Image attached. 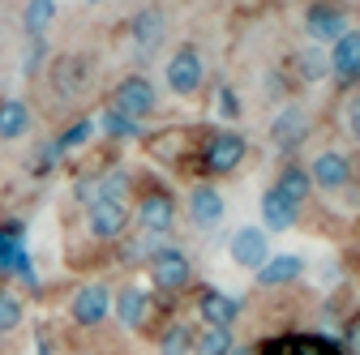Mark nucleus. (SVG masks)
<instances>
[{
    "mask_svg": "<svg viewBox=\"0 0 360 355\" xmlns=\"http://www.w3.org/2000/svg\"><path fill=\"white\" fill-rule=\"evenodd\" d=\"M150 279H155L163 291H180V287H189V279H193V265H189V257L180 253V248H172V244H159V248L150 253Z\"/></svg>",
    "mask_w": 360,
    "mask_h": 355,
    "instance_id": "obj_1",
    "label": "nucleus"
},
{
    "mask_svg": "<svg viewBox=\"0 0 360 355\" xmlns=\"http://www.w3.org/2000/svg\"><path fill=\"white\" fill-rule=\"evenodd\" d=\"M155 103H159V95H155V86H150L146 77H124V81L116 86V95H112V112H120V116H129V120L150 116Z\"/></svg>",
    "mask_w": 360,
    "mask_h": 355,
    "instance_id": "obj_2",
    "label": "nucleus"
},
{
    "mask_svg": "<svg viewBox=\"0 0 360 355\" xmlns=\"http://www.w3.org/2000/svg\"><path fill=\"white\" fill-rule=\"evenodd\" d=\"M245 138L240 133H214V138L206 142V171L210 175H228L245 163Z\"/></svg>",
    "mask_w": 360,
    "mask_h": 355,
    "instance_id": "obj_3",
    "label": "nucleus"
},
{
    "mask_svg": "<svg viewBox=\"0 0 360 355\" xmlns=\"http://www.w3.org/2000/svg\"><path fill=\"white\" fill-rule=\"evenodd\" d=\"M202 77H206V69H202L198 48H180L167 60V86H172L176 95H198L202 91Z\"/></svg>",
    "mask_w": 360,
    "mask_h": 355,
    "instance_id": "obj_4",
    "label": "nucleus"
},
{
    "mask_svg": "<svg viewBox=\"0 0 360 355\" xmlns=\"http://www.w3.org/2000/svg\"><path fill=\"white\" fill-rule=\"evenodd\" d=\"M108 313H112V291H108L103 283L82 287V291L73 295V304H69V317H73L77 326H99Z\"/></svg>",
    "mask_w": 360,
    "mask_h": 355,
    "instance_id": "obj_5",
    "label": "nucleus"
},
{
    "mask_svg": "<svg viewBox=\"0 0 360 355\" xmlns=\"http://www.w3.org/2000/svg\"><path fill=\"white\" fill-rule=\"evenodd\" d=\"M86 73H90V60L86 56H77V52H69V56H56L52 60V91L60 95V99H77L82 95V86H86Z\"/></svg>",
    "mask_w": 360,
    "mask_h": 355,
    "instance_id": "obj_6",
    "label": "nucleus"
},
{
    "mask_svg": "<svg viewBox=\"0 0 360 355\" xmlns=\"http://www.w3.org/2000/svg\"><path fill=\"white\" fill-rule=\"evenodd\" d=\"M270 142L279 150H296L309 142V112L304 107H283L275 120H270Z\"/></svg>",
    "mask_w": 360,
    "mask_h": 355,
    "instance_id": "obj_7",
    "label": "nucleus"
},
{
    "mask_svg": "<svg viewBox=\"0 0 360 355\" xmlns=\"http://www.w3.org/2000/svg\"><path fill=\"white\" fill-rule=\"evenodd\" d=\"M129 34H133V43H138L142 52H155L159 43L167 39V13L159 5L138 9V13H133V22H129Z\"/></svg>",
    "mask_w": 360,
    "mask_h": 355,
    "instance_id": "obj_8",
    "label": "nucleus"
},
{
    "mask_svg": "<svg viewBox=\"0 0 360 355\" xmlns=\"http://www.w3.org/2000/svg\"><path fill=\"white\" fill-rule=\"evenodd\" d=\"M232 261L245 265V270H262V265L270 261V240H266V232L240 227V232L232 236Z\"/></svg>",
    "mask_w": 360,
    "mask_h": 355,
    "instance_id": "obj_9",
    "label": "nucleus"
},
{
    "mask_svg": "<svg viewBox=\"0 0 360 355\" xmlns=\"http://www.w3.org/2000/svg\"><path fill=\"white\" fill-rule=\"evenodd\" d=\"M86 223L99 240H116L129 227V210H124V201H95L86 210Z\"/></svg>",
    "mask_w": 360,
    "mask_h": 355,
    "instance_id": "obj_10",
    "label": "nucleus"
},
{
    "mask_svg": "<svg viewBox=\"0 0 360 355\" xmlns=\"http://www.w3.org/2000/svg\"><path fill=\"white\" fill-rule=\"evenodd\" d=\"M138 223L146 232H172L176 223V201L163 193V189H150L142 201H138Z\"/></svg>",
    "mask_w": 360,
    "mask_h": 355,
    "instance_id": "obj_11",
    "label": "nucleus"
},
{
    "mask_svg": "<svg viewBox=\"0 0 360 355\" xmlns=\"http://www.w3.org/2000/svg\"><path fill=\"white\" fill-rule=\"evenodd\" d=\"M330 60V73L343 77V81H356L360 77V30H343L335 39V52L326 56Z\"/></svg>",
    "mask_w": 360,
    "mask_h": 355,
    "instance_id": "obj_12",
    "label": "nucleus"
},
{
    "mask_svg": "<svg viewBox=\"0 0 360 355\" xmlns=\"http://www.w3.org/2000/svg\"><path fill=\"white\" fill-rule=\"evenodd\" d=\"M347 175H352V163H347L343 154L326 150V154L313 159V167H309V185H318V189H343Z\"/></svg>",
    "mask_w": 360,
    "mask_h": 355,
    "instance_id": "obj_13",
    "label": "nucleus"
},
{
    "mask_svg": "<svg viewBox=\"0 0 360 355\" xmlns=\"http://www.w3.org/2000/svg\"><path fill=\"white\" fill-rule=\"evenodd\" d=\"M304 26H309V34H313V39H339V34L347 30V18H343V9H339V5H326V0H318V5L309 9Z\"/></svg>",
    "mask_w": 360,
    "mask_h": 355,
    "instance_id": "obj_14",
    "label": "nucleus"
},
{
    "mask_svg": "<svg viewBox=\"0 0 360 355\" xmlns=\"http://www.w3.org/2000/svg\"><path fill=\"white\" fill-rule=\"evenodd\" d=\"M189 218H193L198 227H219V218H223V197H219V189L198 185V189L189 193Z\"/></svg>",
    "mask_w": 360,
    "mask_h": 355,
    "instance_id": "obj_15",
    "label": "nucleus"
},
{
    "mask_svg": "<svg viewBox=\"0 0 360 355\" xmlns=\"http://www.w3.org/2000/svg\"><path fill=\"white\" fill-rule=\"evenodd\" d=\"M146 313H150V295L146 291H138V287H120L116 291V317H120L124 330H138L146 321Z\"/></svg>",
    "mask_w": 360,
    "mask_h": 355,
    "instance_id": "obj_16",
    "label": "nucleus"
},
{
    "mask_svg": "<svg viewBox=\"0 0 360 355\" xmlns=\"http://www.w3.org/2000/svg\"><path fill=\"white\" fill-rule=\"evenodd\" d=\"M198 308H202L206 326H219V330H232V321H236V313H240L236 300H232V295H223V291H202Z\"/></svg>",
    "mask_w": 360,
    "mask_h": 355,
    "instance_id": "obj_17",
    "label": "nucleus"
},
{
    "mask_svg": "<svg viewBox=\"0 0 360 355\" xmlns=\"http://www.w3.org/2000/svg\"><path fill=\"white\" fill-rule=\"evenodd\" d=\"M262 223H266L270 232H288V227L296 223V206H292L279 189H266V197H262Z\"/></svg>",
    "mask_w": 360,
    "mask_h": 355,
    "instance_id": "obj_18",
    "label": "nucleus"
},
{
    "mask_svg": "<svg viewBox=\"0 0 360 355\" xmlns=\"http://www.w3.org/2000/svg\"><path fill=\"white\" fill-rule=\"evenodd\" d=\"M30 128V107L22 99H5L0 103V142H18Z\"/></svg>",
    "mask_w": 360,
    "mask_h": 355,
    "instance_id": "obj_19",
    "label": "nucleus"
},
{
    "mask_svg": "<svg viewBox=\"0 0 360 355\" xmlns=\"http://www.w3.org/2000/svg\"><path fill=\"white\" fill-rule=\"evenodd\" d=\"M300 270H304V265H300V257H270L266 265H262V270H257V283L262 287H283V283H292V279H300Z\"/></svg>",
    "mask_w": 360,
    "mask_h": 355,
    "instance_id": "obj_20",
    "label": "nucleus"
},
{
    "mask_svg": "<svg viewBox=\"0 0 360 355\" xmlns=\"http://www.w3.org/2000/svg\"><path fill=\"white\" fill-rule=\"evenodd\" d=\"M52 22H56V0H30L26 13H22V26L30 39H43Z\"/></svg>",
    "mask_w": 360,
    "mask_h": 355,
    "instance_id": "obj_21",
    "label": "nucleus"
},
{
    "mask_svg": "<svg viewBox=\"0 0 360 355\" xmlns=\"http://www.w3.org/2000/svg\"><path fill=\"white\" fill-rule=\"evenodd\" d=\"M275 189H279V193H283V197H288L292 206H300V201L309 197V189H313V185H309V171H304V167H296V163H288V167H283V175H279V185H275Z\"/></svg>",
    "mask_w": 360,
    "mask_h": 355,
    "instance_id": "obj_22",
    "label": "nucleus"
},
{
    "mask_svg": "<svg viewBox=\"0 0 360 355\" xmlns=\"http://www.w3.org/2000/svg\"><path fill=\"white\" fill-rule=\"evenodd\" d=\"M288 355H343V347L322 334H296L288 338Z\"/></svg>",
    "mask_w": 360,
    "mask_h": 355,
    "instance_id": "obj_23",
    "label": "nucleus"
},
{
    "mask_svg": "<svg viewBox=\"0 0 360 355\" xmlns=\"http://www.w3.org/2000/svg\"><path fill=\"white\" fill-rule=\"evenodd\" d=\"M189 351H193V330L185 321H172L159 334V355H189Z\"/></svg>",
    "mask_w": 360,
    "mask_h": 355,
    "instance_id": "obj_24",
    "label": "nucleus"
},
{
    "mask_svg": "<svg viewBox=\"0 0 360 355\" xmlns=\"http://www.w3.org/2000/svg\"><path fill=\"white\" fill-rule=\"evenodd\" d=\"M236 342H232V330H219V326H206L202 338H193V351L198 355H228Z\"/></svg>",
    "mask_w": 360,
    "mask_h": 355,
    "instance_id": "obj_25",
    "label": "nucleus"
},
{
    "mask_svg": "<svg viewBox=\"0 0 360 355\" xmlns=\"http://www.w3.org/2000/svg\"><path fill=\"white\" fill-rule=\"evenodd\" d=\"M296 69H300L304 81H322V77L330 73V60L322 56V48H304V52L296 56Z\"/></svg>",
    "mask_w": 360,
    "mask_h": 355,
    "instance_id": "obj_26",
    "label": "nucleus"
},
{
    "mask_svg": "<svg viewBox=\"0 0 360 355\" xmlns=\"http://www.w3.org/2000/svg\"><path fill=\"white\" fill-rule=\"evenodd\" d=\"M103 133H108V138H120V142H133V138H138V133H142V124L138 120H129V116H120V112H103Z\"/></svg>",
    "mask_w": 360,
    "mask_h": 355,
    "instance_id": "obj_27",
    "label": "nucleus"
},
{
    "mask_svg": "<svg viewBox=\"0 0 360 355\" xmlns=\"http://www.w3.org/2000/svg\"><path fill=\"white\" fill-rule=\"evenodd\" d=\"M13 326H22V300L13 291H0V334H9Z\"/></svg>",
    "mask_w": 360,
    "mask_h": 355,
    "instance_id": "obj_28",
    "label": "nucleus"
},
{
    "mask_svg": "<svg viewBox=\"0 0 360 355\" xmlns=\"http://www.w3.org/2000/svg\"><path fill=\"white\" fill-rule=\"evenodd\" d=\"M90 133H95V124H90V120H77V124L65 133V138H56V150H60V154H69V150L86 146V142H90Z\"/></svg>",
    "mask_w": 360,
    "mask_h": 355,
    "instance_id": "obj_29",
    "label": "nucleus"
},
{
    "mask_svg": "<svg viewBox=\"0 0 360 355\" xmlns=\"http://www.w3.org/2000/svg\"><path fill=\"white\" fill-rule=\"evenodd\" d=\"M219 112L228 116V120H236V116H240V103H236V95L228 91V86H223V91H219Z\"/></svg>",
    "mask_w": 360,
    "mask_h": 355,
    "instance_id": "obj_30",
    "label": "nucleus"
},
{
    "mask_svg": "<svg viewBox=\"0 0 360 355\" xmlns=\"http://www.w3.org/2000/svg\"><path fill=\"white\" fill-rule=\"evenodd\" d=\"M253 355H288V338H266L262 347H253Z\"/></svg>",
    "mask_w": 360,
    "mask_h": 355,
    "instance_id": "obj_31",
    "label": "nucleus"
},
{
    "mask_svg": "<svg viewBox=\"0 0 360 355\" xmlns=\"http://www.w3.org/2000/svg\"><path fill=\"white\" fill-rule=\"evenodd\" d=\"M343 338H347V342H343V347H347V351H352V355H356V351H360V313H356V317H352V321H347V334H343Z\"/></svg>",
    "mask_w": 360,
    "mask_h": 355,
    "instance_id": "obj_32",
    "label": "nucleus"
},
{
    "mask_svg": "<svg viewBox=\"0 0 360 355\" xmlns=\"http://www.w3.org/2000/svg\"><path fill=\"white\" fill-rule=\"evenodd\" d=\"M39 60H43V39H30V56H26V77H34Z\"/></svg>",
    "mask_w": 360,
    "mask_h": 355,
    "instance_id": "obj_33",
    "label": "nucleus"
},
{
    "mask_svg": "<svg viewBox=\"0 0 360 355\" xmlns=\"http://www.w3.org/2000/svg\"><path fill=\"white\" fill-rule=\"evenodd\" d=\"M347 128H352V138L360 142V99H352V107H347Z\"/></svg>",
    "mask_w": 360,
    "mask_h": 355,
    "instance_id": "obj_34",
    "label": "nucleus"
},
{
    "mask_svg": "<svg viewBox=\"0 0 360 355\" xmlns=\"http://www.w3.org/2000/svg\"><path fill=\"white\" fill-rule=\"evenodd\" d=\"M228 355H253V347H232Z\"/></svg>",
    "mask_w": 360,
    "mask_h": 355,
    "instance_id": "obj_35",
    "label": "nucleus"
},
{
    "mask_svg": "<svg viewBox=\"0 0 360 355\" xmlns=\"http://www.w3.org/2000/svg\"><path fill=\"white\" fill-rule=\"evenodd\" d=\"M86 5H103V0H86Z\"/></svg>",
    "mask_w": 360,
    "mask_h": 355,
    "instance_id": "obj_36",
    "label": "nucleus"
}]
</instances>
